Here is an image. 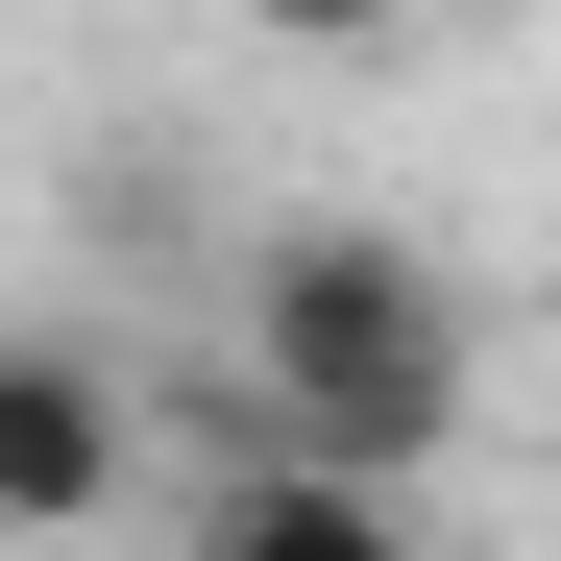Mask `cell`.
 Returning a JSON list of instances; mask_svg holds the SVG:
<instances>
[{
    "instance_id": "cell-4",
    "label": "cell",
    "mask_w": 561,
    "mask_h": 561,
    "mask_svg": "<svg viewBox=\"0 0 561 561\" xmlns=\"http://www.w3.org/2000/svg\"><path fill=\"white\" fill-rule=\"evenodd\" d=\"M244 25H268V49H391L415 0H244Z\"/></svg>"
},
{
    "instance_id": "cell-3",
    "label": "cell",
    "mask_w": 561,
    "mask_h": 561,
    "mask_svg": "<svg viewBox=\"0 0 561 561\" xmlns=\"http://www.w3.org/2000/svg\"><path fill=\"white\" fill-rule=\"evenodd\" d=\"M123 489H147L123 366H99V342H0V537H99Z\"/></svg>"
},
{
    "instance_id": "cell-2",
    "label": "cell",
    "mask_w": 561,
    "mask_h": 561,
    "mask_svg": "<svg viewBox=\"0 0 561 561\" xmlns=\"http://www.w3.org/2000/svg\"><path fill=\"white\" fill-rule=\"evenodd\" d=\"M196 561H415L439 537V463H366V439H294V415H196L171 439V489H147Z\"/></svg>"
},
{
    "instance_id": "cell-1",
    "label": "cell",
    "mask_w": 561,
    "mask_h": 561,
    "mask_svg": "<svg viewBox=\"0 0 561 561\" xmlns=\"http://www.w3.org/2000/svg\"><path fill=\"white\" fill-rule=\"evenodd\" d=\"M220 391L294 415V439H366V463H463V415H489V318H463L439 244L294 220V244H244V294H220Z\"/></svg>"
}]
</instances>
